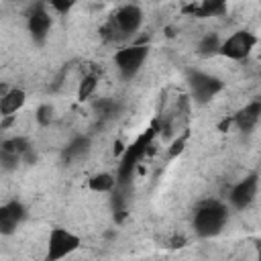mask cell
I'll use <instances>...</instances> for the list:
<instances>
[{
  "mask_svg": "<svg viewBox=\"0 0 261 261\" xmlns=\"http://www.w3.org/2000/svg\"><path fill=\"white\" fill-rule=\"evenodd\" d=\"M228 218L226 206L216 202V200H208L204 202L194 216V228L200 237H214L222 230L224 222Z\"/></svg>",
  "mask_w": 261,
  "mask_h": 261,
  "instance_id": "obj_1",
  "label": "cell"
},
{
  "mask_svg": "<svg viewBox=\"0 0 261 261\" xmlns=\"http://www.w3.org/2000/svg\"><path fill=\"white\" fill-rule=\"evenodd\" d=\"M141 20H143L141 8L135 6V4H124L112 14L108 24L102 29L104 37L106 39H124V37L133 35L141 27Z\"/></svg>",
  "mask_w": 261,
  "mask_h": 261,
  "instance_id": "obj_2",
  "label": "cell"
},
{
  "mask_svg": "<svg viewBox=\"0 0 261 261\" xmlns=\"http://www.w3.org/2000/svg\"><path fill=\"white\" fill-rule=\"evenodd\" d=\"M151 137L153 133H145L141 135L135 143H130L118 163V175H116V186H128L130 177H133V171L137 167V163L143 159V155L147 153V147L151 145Z\"/></svg>",
  "mask_w": 261,
  "mask_h": 261,
  "instance_id": "obj_3",
  "label": "cell"
},
{
  "mask_svg": "<svg viewBox=\"0 0 261 261\" xmlns=\"http://www.w3.org/2000/svg\"><path fill=\"white\" fill-rule=\"evenodd\" d=\"M147 53H149L147 45H130L114 53V63L124 77H133L147 59Z\"/></svg>",
  "mask_w": 261,
  "mask_h": 261,
  "instance_id": "obj_4",
  "label": "cell"
},
{
  "mask_svg": "<svg viewBox=\"0 0 261 261\" xmlns=\"http://www.w3.org/2000/svg\"><path fill=\"white\" fill-rule=\"evenodd\" d=\"M77 247H80V237L63 228H53L49 234V249H47L45 261H59L69 253H73Z\"/></svg>",
  "mask_w": 261,
  "mask_h": 261,
  "instance_id": "obj_5",
  "label": "cell"
},
{
  "mask_svg": "<svg viewBox=\"0 0 261 261\" xmlns=\"http://www.w3.org/2000/svg\"><path fill=\"white\" fill-rule=\"evenodd\" d=\"M190 88H192V96L198 102H208L222 90V82L214 75H208L202 71H192L190 73Z\"/></svg>",
  "mask_w": 261,
  "mask_h": 261,
  "instance_id": "obj_6",
  "label": "cell"
},
{
  "mask_svg": "<svg viewBox=\"0 0 261 261\" xmlns=\"http://www.w3.org/2000/svg\"><path fill=\"white\" fill-rule=\"evenodd\" d=\"M255 41H257V39H255L251 33L239 31V33L230 35V37L220 45V53H222L224 57H228V59H245V57L251 53Z\"/></svg>",
  "mask_w": 261,
  "mask_h": 261,
  "instance_id": "obj_7",
  "label": "cell"
},
{
  "mask_svg": "<svg viewBox=\"0 0 261 261\" xmlns=\"http://www.w3.org/2000/svg\"><path fill=\"white\" fill-rule=\"evenodd\" d=\"M255 194H257V175H247L245 179H241L232 190H230V204L234 206V208H239V210H243V208H247L251 202H253V198H255Z\"/></svg>",
  "mask_w": 261,
  "mask_h": 261,
  "instance_id": "obj_8",
  "label": "cell"
},
{
  "mask_svg": "<svg viewBox=\"0 0 261 261\" xmlns=\"http://www.w3.org/2000/svg\"><path fill=\"white\" fill-rule=\"evenodd\" d=\"M49 29H51V16H49V12L45 10L43 4H37L29 12V33L33 35V39L37 43H43Z\"/></svg>",
  "mask_w": 261,
  "mask_h": 261,
  "instance_id": "obj_9",
  "label": "cell"
},
{
  "mask_svg": "<svg viewBox=\"0 0 261 261\" xmlns=\"http://www.w3.org/2000/svg\"><path fill=\"white\" fill-rule=\"evenodd\" d=\"M24 206L20 204V202H8V204H4L2 208H0V230H2V234H10V232H14V228L22 222V218H24Z\"/></svg>",
  "mask_w": 261,
  "mask_h": 261,
  "instance_id": "obj_10",
  "label": "cell"
},
{
  "mask_svg": "<svg viewBox=\"0 0 261 261\" xmlns=\"http://www.w3.org/2000/svg\"><path fill=\"white\" fill-rule=\"evenodd\" d=\"M259 116H261V102H251L237 112L234 122L241 130H251L255 126V122L259 120Z\"/></svg>",
  "mask_w": 261,
  "mask_h": 261,
  "instance_id": "obj_11",
  "label": "cell"
},
{
  "mask_svg": "<svg viewBox=\"0 0 261 261\" xmlns=\"http://www.w3.org/2000/svg\"><path fill=\"white\" fill-rule=\"evenodd\" d=\"M186 12H192L194 16H220L226 12V6L224 2H218V0H208V2H202V4H192V6H186L184 8Z\"/></svg>",
  "mask_w": 261,
  "mask_h": 261,
  "instance_id": "obj_12",
  "label": "cell"
},
{
  "mask_svg": "<svg viewBox=\"0 0 261 261\" xmlns=\"http://www.w3.org/2000/svg\"><path fill=\"white\" fill-rule=\"evenodd\" d=\"M22 104H24V92L18 88L8 90L0 100V112H2V116H12Z\"/></svg>",
  "mask_w": 261,
  "mask_h": 261,
  "instance_id": "obj_13",
  "label": "cell"
},
{
  "mask_svg": "<svg viewBox=\"0 0 261 261\" xmlns=\"http://www.w3.org/2000/svg\"><path fill=\"white\" fill-rule=\"evenodd\" d=\"M88 149H90L88 137H75V139L63 149V159H65V161L80 159V157H84V155L88 153Z\"/></svg>",
  "mask_w": 261,
  "mask_h": 261,
  "instance_id": "obj_14",
  "label": "cell"
},
{
  "mask_svg": "<svg viewBox=\"0 0 261 261\" xmlns=\"http://www.w3.org/2000/svg\"><path fill=\"white\" fill-rule=\"evenodd\" d=\"M2 151L6 153H14L18 157H29L31 155V145L24 137H14V139H6L2 143Z\"/></svg>",
  "mask_w": 261,
  "mask_h": 261,
  "instance_id": "obj_15",
  "label": "cell"
},
{
  "mask_svg": "<svg viewBox=\"0 0 261 261\" xmlns=\"http://www.w3.org/2000/svg\"><path fill=\"white\" fill-rule=\"evenodd\" d=\"M116 188V179L110 173H98L90 177V190L92 192H110Z\"/></svg>",
  "mask_w": 261,
  "mask_h": 261,
  "instance_id": "obj_16",
  "label": "cell"
},
{
  "mask_svg": "<svg viewBox=\"0 0 261 261\" xmlns=\"http://www.w3.org/2000/svg\"><path fill=\"white\" fill-rule=\"evenodd\" d=\"M220 41H218V37L216 35H206L202 41H200V45H198V51L202 53V55H214V53H220Z\"/></svg>",
  "mask_w": 261,
  "mask_h": 261,
  "instance_id": "obj_17",
  "label": "cell"
},
{
  "mask_svg": "<svg viewBox=\"0 0 261 261\" xmlns=\"http://www.w3.org/2000/svg\"><path fill=\"white\" fill-rule=\"evenodd\" d=\"M96 86H98L96 75H86V77L80 82V88H77V98H80V100H88V98L94 94Z\"/></svg>",
  "mask_w": 261,
  "mask_h": 261,
  "instance_id": "obj_18",
  "label": "cell"
},
{
  "mask_svg": "<svg viewBox=\"0 0 261 261\" xmlns=\"http://www.w3.org/2000/svg\"><path fill=\"white\" fill-rule=\"evenodd\" d=\"M37 120H39V124L47 126V124L53 120V108H51L49 104L39 106V108H37Z\"/></svg>",
  "mask_w": 261,
  "mask_h": 261,
  "instance_id": "obj_19",
  "label": "cell"
},
{
  "mask_svg": "<svg viewBox=\"0 0 261 261\" xmlns=\"http://www.w3.org/2000/svg\"><path fill=\"white\" fill-rule=\"evenodd\" d=\"M96 110L102 114V116H112L116 112V104L114 102H108V100H102L96 104Z\"/></svg>",
  "mask_w": 261,
  "mask_h": 261,
  "instance_id": "obj_20",
  "label": "cell"
},
{
  "mask_svg": "<svg viewBox=\"0 0 261 261\" xmlns=\"http://www.w3.org/2000/svg\"><path fill=\"white\" fill-rule=\"evenodd\" d=\"M18 161H20V157H18V155L2 151V165H4V169H14V167L18 165Z\"/></svg>",
  "mask_w": 261,
  "mask_h": 261,
  "instance_id": "obj_21",
  "label": "cell"
},
{
  "mask_svg": "<svg viewBox=\"0 0 261 261\" xmlns=\"http://www.w3.org/2000/svg\"><path fill=\"white\" fill-rule=\"evenodd\" d=\"M184 143H186V137L175 139V141H173V145H171V149H169V157L179 155V153H181V149H184Z\"/></svg>",
  "mask_w": 261,
  "mask_h": 261,
  "instance_id": "obj_22",
  "label": "cell"
},
{
  "mask_svg": "<svg viewBox=\"0 0 261 261\" xmlns=\"http://www.w3.org/2000/svg\"><path fill=\"white\" fill-rule=\"evenodd\" d=\"M49 4H51V8H55L57 12H63V14L73 6V2H59V0H51Z\"/></svg>",
  "mask_w": 261,
  "mask_h": 261,
  "instance_id": "obj_23",
  "label": "cell"
},
{
  "mask_svg": "<svg viewBox=\"0 0 261 261\" xmlns=\"http://www.w3.org/2000/svg\"><path fill=\"white\" fill-rule=\"evenodd\" d=\"M232 122H234V118H224V120L218 124V130H222V133H224V130H226V128H228Z\"/></svg>",
  "mask_w": 261,
  "mask_h": 261,
  "instance_id": "obj_24",
  "label": "cell"
},
{
  "mask_svg": "<svg viewBox=\"0 0 261 261\" xmlns=\"http://www.w3.org/2000/svg\"><path fill=\"white\" fill-rule=\"evenodd\" d=\"M257 261H261V243L257 245Z\"/></svg>",
  "mask_w": 261,
  "mask_h": 261,
  "instance_id": "obj_25",
  "label": "cell"
}]
</instances>
